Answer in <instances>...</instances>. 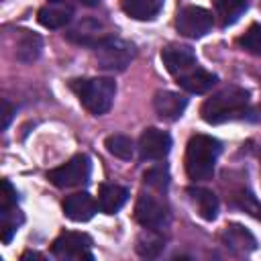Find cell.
Returning <instances> with one entry per match:
<instances>
[{
    "label": "cell",
    "mask_w": 261,
    "mask_h": 261,
    "mask_svg": "<svg viewBox=\"0 0 261 261\" xmlns=\"http://www.w3.org/2000/svg\"><path fill=\"white\" fill-rule=\"evenodd\" d=\"M249 106V92L239 86H228L204 100L200 114L206 122L218 124L224 120L241 118Z\"/></svg>",
    "instance_id": "1"
},
{
    "label": "cell",
    "mask_w": 261,
    "mask_h": 261,
    "mask_svg": "<svg viewBox=\"0 0 261 261\" xmlns=\"http://www.w3.org/2000/svg\"><path fill=\"white\" fill-rule=\"evenodd\" d=\"M220 143L210 135H194L186 147V173L192 181H206L214 175Z\"/></svg>",
    "instance_id": "2"
},
{
    "label": "cell",
    "mask_w": 261,
    "mask_h": 261,
    "mask_svg": "<svg viewBox=\"0 0 261 261\" xmlns=\"http://www.w3.org/2000/svg\"><path fill=\"white\" fill-rule=\"evenodd\" d=\"M71 90L77 94L82 106L94 114L102 116L112 108L116 96V84L110 77H90V80H73Z\"/></svg>",
    "instance_id": "3"
},
{
    "label": "cell",
    "mask_w": 261,
    "mask_h": 261,
    "mask_svg": "<svg viewBox=\"0 0 261 261\" xmlns=\"http://www.w3.org/2000/svg\"><path fill=\"white\" fill-rule=\"evenodd\" d=\"M133 57H135V47L118 37H106L94 47V59L98 67L110 73L124 71L126 65L133 61Z\"/></svg>",
    "instance_id": "4"
},
{
    "label": "cell",
    "mask_w": 261,
    "mask_h": 261,
    "mask_svg": "<svg viewBox=\"0 0 261 261\" xmlns=\"http://www.w3.org/2000/svg\"><path fill=\"white\" fill-rule=\"evenodd\" d=\"M90 173H92L90 157L75 155L67 163L47 171V179L57 188H75V186H84L90 179Z\"/></svg>",
    "instance_id": "5"
},
{
    "label": "cell",
    "mask_w": 261,
    "mask_h": 261,
    "mask_svg": "<svg viewBox=\"0 0 261 261\" xmlns=\"http://www.w3.org/2000/svg\"><path fill=\"white\" fill-rule=\"evenodd\" d=\"M135 218L145 228L161 230L169 222V210L163 200L155 198L153 194L141 192L137 198V204H135Z\"/></svg>",
    "instance_id": "6"
},
{
    "label": "cell",
    "mask_w": 261,
    "mask_h": 261,
    "mask_svg": "<svg viewBox=\"0 0 261 261\" xmlns=\"http://www.w3.org/2000/svg\"><path fill=\"white\" fill-rule=\"evenodd\" d=\"M92 247V239L84 232H61L53 245H51V253L57 259H71V261H80V259H94V253L90 251Z\"/></svg>",
    "instance_id": "7"
},
{
    "label": "cell",
    "mask_w": 261,
    "mask_h": 261,
    "mask_svg": "<svg viewBox=\"0 0 261 261\" xmlns=\"http://www.w3.org/2000/svg\"><path fill=\"white\" fill-rule=\"evenodd\" d=\"M212 24H214L212 12L202 8V6H186L177 12V18H175L177 33L188 37V39L204 37L212 29Z\"/></svg>",
    "instance_id": "8"
},
{
    "label": "cell",
    "mask_w": 261,
    "mask_h": 261,
    "mask_svg": "<svg viewBox=\"0 0 261 261\" xmlns=\"http://www.w3.org/2000/svg\"><path fill=\"white\" fill-rule=\"evenodd\" d=\"M169 151H171V137L165 130H159V128H153V126L143 130V135L139 139L141 159L159 161V159H165Z\"/></svg>",
    "instance_id": "9"
},
{
    "label": "cell",
    "mask_w": 261,
    "mask_h": 261,
    "mask_svg": "<svg viewBox=\"0 0 261 261\" xmlns=\"http://www.w3.org/2000/svg\"><path fill=\"white\" fill-rule=\"evenodd\" d=\"M186 106H188V98L184 94H177V92H171V90H159L153 96L155 114L161 120H167V122L177 120L184 114Z\"/></svg>",
    "instance_id": "10"
},
{
    "label": "cell",
    "mask_w": 261,
    "mask_h": 261,
    "mask_svg": "<svg viewBox=\"0 0 261 261\" xmlns=\"http://www.w3.org/2000/svg\"><path fill=\"white\" fill-rule=\"evenodd\" d=\"M161 59H163V65L165 69L171 73V75H181L190 69H194L198 63H196V55L190 47L186 45H169L161 51Z\"/></svg>",
    "instance_id": "11"
},
{
    "label": "cell",
    "mask_w": 261,
    "mask_h": 261,
    "mask_svg": "<svg viewBox=\"0 0 261 261\" xmlns=\"http://www.w3.org/2000/svg\"><path fill=\"white\" fill-rule=\"evenodd\" d=\"M63 214L73 222H86L96 214V202L88 192L71 194L63 200Z\"/></svg>",
    "instance_id": "12"
},
{
    "label": "cell",
    "mask_w": 261,
    "mask_h": 261,
    "mask_svg": "<svg viewBox=\"0 0 261 261\" xmlns=\"http://www.w3.org/2000/svg\"><path fill=\"white\" fill-rule=\"evenodd\" d=\"M220 241L226 249L239 253V255H245V253H251L255 247H257V241L255 237L243 228L241 224H226L224 230L220 232Z\"/></svg>",
    "instance_id": "13"
},
{
    "label": "cell",
    "mask_w": 261,
    "mask_h": 261,
    "mask_svg": "<svg viewBox=\"0 0 261 261\" xmlns=\"http://www.w3.org/2000/svg\"><path fill=\"white\" fill-rule=\"evenodd\" d=\"M177 84L190 94H206L216 84V75L196 65L194 69L177 75Z\"/></svg>",
    "instance_id": "14"
},
{
    "label": "cell",
    "mask_w": 261,
    "mask_h": 261,
    "mask_svg": "<svg viewBox=\"0 0 261 261\" xmlns=\"http://www.w3.org/2000/svg\"><path fill=\"white\" fill-rule=\"evenodd\" d=\"M71 16H73V8L67 6V4H63V2L45 4L39 10V14H37L39 22L45 29H61V27H65L71 20Z\"/></svg>",
    "instance_id": "15"
},
{
    "label": "cell",
    "mask_w": 261,
    "mask_h": 261,
    "mask_svg": "<svg viewBox=\"0 0 261 261\" xmlns=\"http://www.w3.org/2000/svg\"><path fill=\"white\" fill-rule=\"evenodd\" d=\"M126 198H128L126 188L116 186V184H102L98 192V208L104 214H114L124 206Z\"/></svg>",
    "instance_id": "16"
},
{
    "label": "cell",
    "mask_w": 261,
    "mask_h": 261,
    "mask_svg": "<svg viewBox=\"0 0 261 261\" xmlns=\"http://www.w3.org/2000/svg\"><path fill=\"white\" fill-rule=\"evenodd\" d=\"M188 196L190 200L194 202V206L198 208V214L204 218V220H214L216 214H218V198L214 192L206 190V188H188Z\"/></svg>",
    "instance_id": "17"
},
{
    "label": "cell",
    "mask_w": 261,
    "mask_h": 261,
    "mask_svg": "<svg viewBox=\"0 0 261 261\" xmlns=\"http://www.w3.org/2000/svg\"><path fill=\"white\" fill-rule=\"evenodd\" d=\"M100 31H102V24L98 20L86 18V20L77 22L73 29H69L65 35H67V39H71L75 43H84V45H94L96 47L102 39H106Z\"/></svg>",
    "instance_id": "18"
},
{
    "label": "cell",
    "mask_w": 261,
    "mask_h": 261,
    "mask_svg": "<svg viewBox=\"0 0 261 261\" xmlns=\"http://www.w3.org/2000/svg\"><path fill=\"white\" fill-rule=\"evenodd\" d=\"M41 49H43V39H41L37 33L22 31V33L18 35V39H16L14 55H16V59L22 61V63H33L35 59H39Z\"/></svg>",
    "instance_id": "19"
},
{
    "label": "cell",
    "mask_w": 261,
    "mask_h": 261,
    "mask_svg": "<svg viewBox=\"0 0 261 261\" xmlns=\"http://www.w3.org/2000/svg\"><path fill=\"white\" fill-rule=\"evenodd\" d=\"M120 6L124 14L135 20H151L161 12L163 0H122Z\"/></svg>",
    "instance_id": "20"
},
{
    "label": "cell",
    "mask_w": 261,
    "mask_h": 261,
    "mask_svg": "<svg viewBox=\"0 0 261 261\" xmlns=\"http://www.w3.org/2000/svg\"><path fill=\"white\" fill-rule=\"evenodd\" d=\"M163 247H165V237L155 228H145L137 237V245H135L137 253L141 257H147V259L157 257L163 251Z\"/></svg>",
    "instance_id": "21"
},
{
    "label": "cell",
    "mask_w": 261,
    "mask_h": 261,
    "mask_svg": "<svg viewBox=\"0 0 261 261\" xmlns=\"http://www.w3.org/2000/svg\"><path fill=\"white\" fill-rule=\"evenodd\" d=\"M247 10L245 0H216V16L222 27H228L239 20V16Z\"/></svg>",
    "instance_id": "22"
},
{
    "label": "cell",
    "mask_w": 261,
    "mask_h": 261,
    "mask_svg": "<svg viewBox=\"0 0 261 261\" xmlns=\"http://www.w3.org/2000/svg\"><path fill=\"white\" fill-rule=\"evenodd\" d=\"M104 147H106V151L110 155H114L118 159H130L133 153H135L133 139L126 137V135H110V137H106Z\"/></svg>",
    "instance_id": "23"
},
{
    "label": "cell",
    "mask_w": 261,
    "mask_h": 261,
    "mask_svg": "<svg viewBox=\"0 0 261 261\" xmlns=\"http://www.w3.org/2000/svg\"><path fill=\"white\" fill-rule=\"evenodd\" d=\"M145 184L155 188L157 192H165L169 186V171L165 165H155L145 171Z\"/></svg>",
    "instance_id": "24"
},
{
    "label": "cell",
    "mask_w": 261,
    "mask_h": 261,
    "mask_svg": "<svg viewBox=\"0 0 261 261\" xmlns=\"http://www.w3.org/2000/svg\"><path fill=\"white\" fill-rule=\"evenodd\" d=\"M241 47L253 55H261V24H251L247 33L239 39Z\"/></svg>",
    "instance_id": "25"
},
{
    "label": "cell",
    "mask_w": 261,
    "mask_h": 261,
    "mask_svg": "<svg viewBox=\"0 0 261 261\" xmlns=\"http://www.w3.org/2000/svg\"><path fill=\"white\" fill-rule=\"evenodd\" d=\"M234 204H237L239 208H243L245 212H249L251 216H255V218L261 220V204L257 202V198H255L251 192H245V190L237 192V194H234Z\"/></svg>",
    "instance_id": "26"
},
{
    "label": "cell",
    "mask_w": 261,
    "mask_h": 261,
    "mask_svg": "<svg viewBox=\"0 0 261 261\" xmlns=\"http://www.w3.org/2000/svg\"><path fill=\"white\" fill-rule=\"evenodd\" d=\"M2 106H4V114H2V128H6V126H8V122H10V118H12L14 108H12V104H10L8 100H4V102H2Z\"/></svg>",
    "instance_id": "27"
},
{
    "label": "cell",
    "mask_w": 261,
    "mask_h": 261,
    "mask_svg": "<svg viewBox=\"0 0 261 261\" xmlns=\"http://www.w3.org/2000/svg\"><path fill=\"white\" fill-rule=\"evenodd\" d=\"M29 257H33V259H43V255H39V253H35V251H27V253L20 255V259H29Z\"/></svg>",
    "instance_id": "28"
},
{
    "label": "cell",
    "mask_w": 261,
    "mask_h": 261,
    "mask_svg": "<svg viewBox=\"0 0 261 261\" xmlns=\"http://www.w3.org/2000/svg\"><path fill=\"white\" fill-rule=\"evenodd\" d=\"M80 2H82L84 6H98L102 0H80Z\"/></svg>",
    "instance_id": "29"
},
{
    "label": "cell",
    "mask_w": 261,
    "mask_h": 261,
    "mask_svg": "<svg viewBox=\"0 0 261 261\" xmlns=\"http://www.w3.org/2000/svg\"><path fill=\"white\" fill-rule=\"evenodd\" d=\"M259 159H261V151H259Z\"/></svg>",
    "instance_id": "30"
},
{
    "label": "cell",
    "mask_w": 261,
    "mask_h": 261,
    "mask_svg": "<svg viewBox=\"0 0 261 261\" xmlns=\"http://www.w3.org/2000/svg\"><path fill=\"white\" fill-rule=\"evenodd\" d=\"M53 2H59V0H53Z\"/></svg>",
    "instance_id": "31"
}]
</instances>
